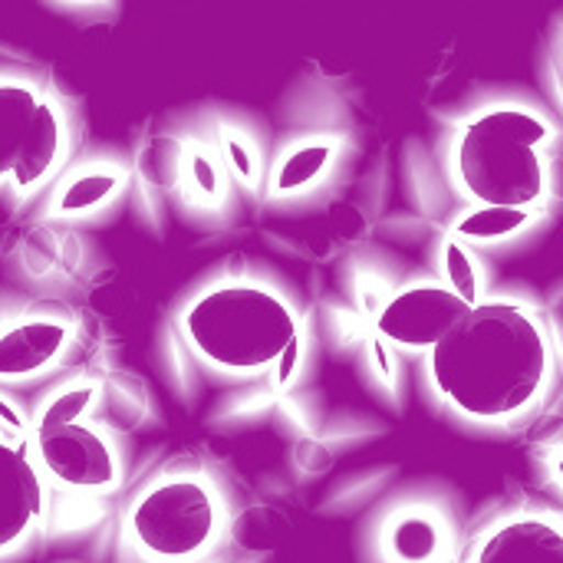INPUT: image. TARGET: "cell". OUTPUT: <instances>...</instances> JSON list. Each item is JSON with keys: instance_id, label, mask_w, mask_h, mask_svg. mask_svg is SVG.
<instances>
[{"instance_id": "9c48e42d", "label": "cell", "mask_w": 563, "mask_h": 563, "mask_svg": "<svg viewBox=\"0 0 563 563\" xmlns=\"http://www.w3.org/2000/svg\"><path fill=\"white\" fill-rule=\"evenodd\" d=\"M46 525V492L36 475L26 432L0 439V558L16 554Z\"/></svg>"}, {"instance_id": "6da1fadb", "label": "cell", "mask_w": 563, "mask_h": 563, "mask_svg": "<svg viewBox=\"0 0 563 563\" xmlns=\"http://www.w3.org/2000/svg\"><path fill=\"white\" fill-rule=\"evenodd\" d=\"M548 373V330L531 307L511 297L475 303L429 350L435 393L475 422H508L531 409Z\"/></svg>"}, {"instance_id": "7c38bea8", "label": "cell", "mask_w": 563, "mask_h": 563, "mask_svg": "<svg viewBox=\"0 0 563 563\" xmlns=\"http://www.w3.org/2000/svg\"><path fill=\"white\" fill-rule=\"evenodd\" d=\"M16 429H23V422H7V419L0 416V439L10 435V432H16Z\"/></svg>"}, {"instance_id": "52a82bcc", "label": "cell", "mask_w": 563, "mask_h": 563, "mask_svg": "<svg viewBox=\"0 0 563 563\" xmlns=\"http://www.w3.org/2000/svg\"><path fill=\"white\" fill-rule=\"evenodd\" d=\"M76 132H73V112L66 99L46 82L43 96L36 102L30 132L23 139L20 158L3 185V198L20 208L30 201H43L49 188L59 181V175L73 165Z\"/></svg>"}, {"instance_id": "5b68a950", "label": "cell", "mask_w": 563, "mask_h": 563, "mask_svg": "<svg viewBox=\"0 0 563 563\" xmlns=\"http://www.w3.org/2000/svg\"><path fill=\"white\" fill-rule=\"evenodd\" d=\"M26 445L46 492V508L56 498L66 501L99 498L119 478L115 449L92 422L76 419V422H59L26 432Z\"/></svg>"}, {"instance_id": "30bf717a", "label": "cell", "mask_w": 563, "mask_h": 563, "mask_svg": "<svg viewBox=\"0 0 563 563\" xmlns=\"http://www.w3.org/2000/svg\"><path fill=\"white\" fill-rule=\"evenodd\" d=\"M472 563H563L561 525L544 515H508L482 534Z\"/></svg>"}, {"instance_id": "3957f363", "label": "cell", "mask_w": 563, "mask_h": 563, "mask_svg": "<svg viewBox=\"0 0 563 563\" xmlns=\"http://www.w3.org/2000/svg\"><path fill=\"white\" fill-rule=\"evenodd\" d=\"M191 343L218 366L234 373L264 369L297 346L290 307L257 287H224L198 297L185 317Z\"/></svg>"}, {"instance_id": "277c9868", "label": "cell", "mask_w": 563, "mask_h": 563, "mask_svg": "<svg viewBox=\"0 0 563 563\" xmlns=\"http://www.w3.org/2000/svg\"><path fill=\"white\" fill-rule=\"evenodd\" d=\"M221 525L214 495L195 478L155 482L129 511V538L139 554L158 563H185L201 558Z\"/></svg>"}, {"instance_id": "8fae6325", "label": "cell", "mask_w": 563, "mask_h": 563, "mask_svg": "<svg viewBox=\"0 0 563 563\" xmlns=\"http://www.w3.org/2000/svg\"><path fill=\"white\" fill-rule=\"evenodd\" d=\"M43 86L46 79H40L36 69L0 66V191L20 158Z\"/></svg>"}, {"instance_id": "8992f818", "label": "cell", "mask_w": 563, "mask_h": 563, "mask_svg": "<svg viewBox=\"0 0 563 563\" xmlns=\"http://www.w3.org/2000/svg\"><path fill=\"white\" fill-rule=\"evenodd\" d=\"M73 336V320L40 300L0 313V393L59 376Z\"/></svg>"}, {"instance_id": "7a4b0ae2", "label": "cell", "mask_w": 563, "mask_h": 563, "mask_svg": "<svg viewBox=\"0 0 563 563\" xmlns=\"http://www.w3.org/2000/svg\"><path fill=\"white\" fill-rule=\"evenodd\" d=\"M548 122L528 106H492L472 115L455 142L452 165L475 211L518 214L538 208L548 188Z\"/></svg>"}, {"instance_id": "ba28073f", "label": "cell", "mask_w": 563, "mask_h": 563, "mask_svg": "<svg viewBox=\"0 0 563 563\" xmlns=\"http://www.w3.org/2000/svg\"><path fill=\"white\" fill-rule=\"evenodd\" d=\"M475 297L459 290L455 284H412L396 290L376 317L379 333L406 350H432L468 310Z\"/></svg>"}]
</instances>
